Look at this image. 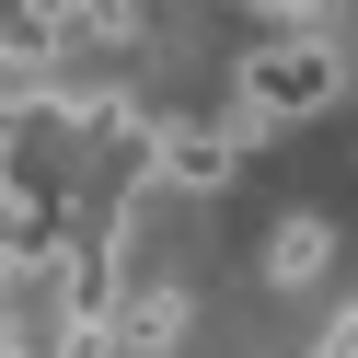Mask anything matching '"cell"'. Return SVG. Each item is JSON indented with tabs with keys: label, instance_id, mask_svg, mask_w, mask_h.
Returning <instances> with one entry per match:
<instances>
[{
	"label": "cell",
	"instance_id": "obj_9",
	"mask_svg": "<svg viewBox=\"0 0 358 358\" xmlns=\"http://www.w3.org/2000/svg\"><path fill=\"white\" fill-rule=\"evenodd\" d=\"M266 24H312V12H324V0H255Z\"/></svg>",
	"mask_w": 358,
	"mask_h": 358
},
{
	"label": "cell",
	"instance_id": "obj_2",
	"mask_svg": "<svg viewBox=\"0 0 358 358\" xmlns=\"http://www.w3.org/2000/svg\"><path fill=\"white\" fill-rule=\"evenodd\" d=\"M139 162H150L162 196H220L243 173V127L231 116H150V150H139Z\"/></svg>",
	"mask_w": 358,
	"mask_h": 358
},
{
	"label": "cell",
	"instance_id": "obj_6",
	"mask_svg": "<svg viewBox=\"0 0 358 358\" xmlns=\"http://www.w3.org/2000/svg\"><path fill=\"white\" fill-rule=\"evenodd\" d=\"M35 358H116V324H104V312H58Z\"/></svg>",
	"mask_w": 358,
	"mask_h": 358
},
{
	"label": "cell",
	"instance_id": "obj_1",
	"mask_svg": "<svg viewBox=\"0 0 358 358\" xmlns=\"http://www.w3.org/2000/svg\"><path fill=\"white\" fill-rule=\"evenodd\" d=\"M335 93H347V58H335L312 24H266V47L243 58V81H231V127H243V150H255L266 127L324 116Z\"/></svg>",
	"mask_w": 358,
	"mask_h": 358
},
{
	"label": "cell",
	"instance_id": "obj_7",
	"mask_svg": "<svg viewBox=\"0 0 358 358\" xmlns=\"http://www.w3.org/2000/svg\"><path fill=\"white\" fill-rule=\"evenodd\" d=\"M312 358H358V301H347V312L324 324V347H312Z\"/></svg>",
	"mask_w": 358,
	"mask_h": 358
},
{
	"label": "cell",
	"instance_id": "obj_3",
	"mask_svg": "<svg viewBox=\"0 0 358 358\" xmlns=\"http://www.w3.org/2000/svg\"><path fill=\"white\" fill-rule=\"evenodd\" d=\"M104 324H116V358H173V347H185V324H196V301H185L173 278H139V289L104 301Z\"/></svg>",
	"mask_w": 358,
	"mask_h": 358
},
{
	"label": "cell",
	"instance_id": "obj_5",
	"mask_svg": "<svg viewBox=\"0 0 358 358\" xmlns=\"http://www.w3.org/2000/svg\"><path fill=\"white\" fill-rule=\"evenodd\" d=\"M0 58H24V70L58 58V12H47V0H0Z\"/></svg>",
	"mask_w": 358,
	"mask_h": 358
},
{
	"label": "cell",
	"instance_id": "obj_4",
	"mask_svg": "<svg viewBox=\"0 0 358 358\" xmlns=\"http://www.w3.org/2000/svg\"><path fill=\"white\" fill-rule=\"evenodd\" d=\"M324 266H335V220H278V231H266V289H312V278H324Z\"/></svg>",
	"mask_w": 358,
	"mask_h": 358
},
{
	"label": "cell",
	"instance_id": "obj_8",
	"mask_svg": "<svg viewBox=\"0 0 358 358\" xmlns=\"http://www.w3.org/2000/svg\"><path fill=\"white\" fill-rule=\"evenodd\" d=\"M0 358H35V324H24L12 301H0Z\"/></svg>",
	"mask_w": 358,
	"mask_h": 358
}]
</instances>
